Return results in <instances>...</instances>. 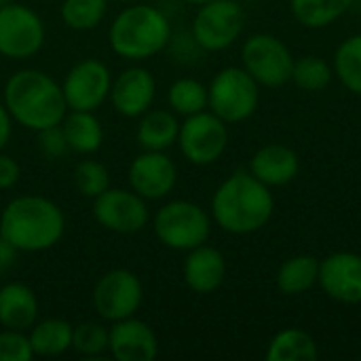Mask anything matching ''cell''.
I'll use <instances>...</instances> for the list:
<instances>
[{
	"label": "cell",
	"instance_id": "cell-1",
	"mask_svg": "<svg viewBox=\"0 0 361 361\" xmlns=\"http://www.w3.org/2000/svg\"><path fill=\"white\" fill-rule=\"evenodd\" d=\"M275 212V199L267 184L250 171L231 173L212 197V220L231 235L262 231Z\"/></svg>",
	"mask_w": 361,
	"mask_h": 361
},
{
	"label": "cell",
	"instance_id": "cell-2",
	"mask_svg": "<svg viewBox=\"0 0 361 361\" xmlns=\"http://www.w3.org/2000/svg\"><path fill=\"white\" fill-rule=\"evenodd\" d=\"M66 233V216L57 203L38 195L11 199L0 214V235L17 252H44Z\"/></svg>",
	"mask_w": 361,
	"mask_h": 361
},
{
	"label": "cell",
	"instance_id": "cell-3",
	"mask_svg": "<svg viewBox=\"0 0 361 361\" xmlns=\"http://www.w3.org/2000/svg\"><path fill=\"white\" fill-rule=\"evenodd\" d=\"M4 106L13 121L30 131L59 125L68 112L61 85L42 70H19L4 85Z\"/></svg>",
	"mask_w": 361,
	"mask_h": 361
},
{
	"label": "cell",
	"instance_id": "cell-4",
	"mask_svg": "<svg viewBox=\"0 0 361 361\" xmlns=\"http://www.w3.org/2000/svg\"><path fill=\"white\" fill-rule=\"evenodd\" d=\"M171 40V23L152 4L123 8L108 30L110 49L129 61H144L161 53Z\"/></svg>",
	"mask_w": 361,
	"mask_h": 361
},
{
	"label": "cell",
	"instance_id": "cell-5",
	"mask_svg": "<svg viewBox=\"0 0 361 361\" xmlns=\"http://www.w3.org/2000/svg\"><path fill=\"white\" fill-rule=\"evenodd\" d=\"M260 104V85L243 66L222 68L207 85V110L226 125H237L254 116Z\"/></svg>",
	"mask_w": 361,
	"mask_h": 361
},
{
	"label": "cell",
	"instance_id": "cell-6",
	"mask_svg": "<svg viewBox=\"0 0 361 361\" xmlns=\"http://www.w3.org/2000/svg\"><path fill=\"white\" fill-rule=\"evenodd\" d=\"M157 239L176 252H190L207 243L212 235V216L197 203L176 199L165 203L152 218Z\"/></svg>",
	"mask_w": 361,
	"mask_h": 361
},
{
	"label": "cell",
	"instance_id": "cell-7",
	"mask_svg": "<svg viewBox=\"0 0 361 361\" xmlns=\"http://www.w3.org/2000/svg\"><path fill=\"white\" fill-rule=\"evenodd\" d=\"M294 55L290 47L275 34H252L241 47V66L260 87H281L292 80Z\"/></svg>",
	"mask_w": 361,
	"mask_h": 361
},
{
	"label": "cell",
	"instance_id": "cell-8",
	"mask_svg": "<svg viewBox=\"0 0 361 361\" xmlns=\"http://www.w3.org/2000/svg\"><path fill=\"white\" fill-rule=\"evenodd\" d=\"M245 27V11L239 0H209L192 19V40L209 53L233 47Z\"/></svg>",
	"mask_w": 361,
	"mask_h": 361
},
{
	"label": "cell",
	"instance_id": "cell-9",
	"mask_svg": "<svg viewBox=\"0 0 361 361\" xmlns=\"http://www.w3.org/2000/svg\"><path fill=\"white\" fill-rule=\"evenodd\" d=\"M178 146L188 163L199 167L214 165L228 148V125L212 110L186 116L180 123Z\"/></svg>",
	"mask_w": 361,
	"mask_h": 361
},
{
	"label": "cell",
	"instance_id": "cell-10",
	"mask_svg": "<svg viewBox=\"0 0 361 361\" xmlns=\"http://www.w3.org/2000/svg\"><path fill=\"white\" fill-rule=\"evenodd\" d=\"M44 23L27 4H0V55L6 59L34 57L44 44Z\"/></svg>",
	"mask_w": 361,
	"mask_h": 361
},
{
	"label": "cell",
	"instance_id": "cell-11",
	"mask_svg": "<svg viewBox=\"0 0 361 361\" xmlns=\"http://www.w3.org/2000/svg\"><path fill=\"white\" fill-rule=\"evenodd\" d=\"M144 300V286L129 269H112L93 288V309L104 322L133 317Z\"/></svg>",
	"mask_w": 361,
	"mask_h": 361
},
{
	"label": "cell",
	"instance_id": "cell-12",
	"mask_svg": "<svg viewBox=\"0 0 361 361\" xmlns=\"http://www.w3.org/2000/svg\"><path fill=\"white\" fill-rule=\"evenodd\" d=\"M93 218L106 231L118 235H133L148 226L150 209L148 201L135 190L106 188L93 199Z\"/></svg>",
	"mask_w": 361,
	"mask_h": 361
},
{
	"label": "cell",
	"instance_id": "cell-13",
	"mask_svg": "<svg viewBox=\"0 0 361 361\" xmlns=\"http://www.w3.org/2000/svg\"><path fill=\"white\" fill-rule=\"evenodd\" d=\"M110 87H112L110 68L93 57L74 63L61 82L68 110H82V112H95L97 108H102V104L110 95Z\"/></svg>",
	"mask_w": 361,
	"mask_h": 361
},
{
	"label": "cell",
	"instance_id": "cell-14",
	"mask_svg": "<svg viewBox=\"0 0 361 361\" xmlns=\"http://www.w3.org/2000/svg\"><path fill=\"white\" fill-rule=\"evenodd\" d=\"M131 190H135L146 201H161L178 184L176 163L161 150H144L137 154L127 171Z\"/></svg>",
	"mask_w": 361,
	"mask_h": 361
},
{
	"label": "cell",
	"instance_id": "cell-15",
	"mask_svg": "<svg viewBox=\"0 0 361 361\" xmlns=\"http://www.w3.org/2000/svg\"><path fill=\"white\" fill-rule=\"evenodd\" d=\"M324 294L343 305L361 302V254L334 252L319 260V281Z\"/></svg>",
	"mask_w": 361,
	"mask_h": 361
},
{
	"label": "cell",
	"instance_id": "cell-16",
	"mask_svg": "<svg viewBox=\"0 0 361 361\" xmlns=\"http://www.w3.org/2000/svg\"><path fill=\"white\" fill-rule=\"evenodd\" d=\"M157 95V80L150 70L133 66L123 70L110 87L108 99L112 108L125 118H140L146 110L152 108Z\"/></svg>",
	"mask_w": 361,
	"mask_h": 361
},
{
	"label": "cell",
	"instance_id": "cell-17",
	"mask_svg": "<svg viewBox=\"0 0 361 361\" xmlns=\"http://www.w3.org/2000/svg\"><path fill=\"white\" fill-rule=\"evenodd\" d=\"M108 353L118 361H152L159 355V338L146 322L133 315L110 326Z\"/></svg>",
	"mask_w": 361,
	"mask_h": 361
},
{
	"label": "cell",
	"instance_id": "cell-18",
	"mask_svg": "<svg viewBox=\"0 0 361 361\" xmlns=\"http://www.w3.org/2000/svg\"><path fill=\"white\" fill-rule=\"evenodd\" d=\"M300 171V159L294 148L286 144H267L250 159V173L269 188L286 186L296 180Z\"/></svg>",
	"mask_w": 361,
	"mask_h": 361
},
{
	"label": "cell",
	"instance_id": "cell-19",
	"mask_svg": "<svg viewBox=\"0 0 361 361\" xmlns=\"http://www.w3.org/2000/svg\"><path fill=\"white\" fill-rule=\"evenodd\" d=\"M226 279V258L207 243L188 252L184 260V281L195 294H212Z\"/></svg>",
	"mask_w": 361,
	"mask_h": 361
},
{
	"label": "cell",
	"instance_id": "cell-20",
	"mask_svg": "<svg viewBox=\"0 0 361 361\" xmlns=\"http://www.w3.org/2000/svg\"><path fill=\"white\" fill-rule=\"evenodd\" d=\"M38 322V298L25 283L11 281L0 288V326L27 332Z\"/></svg>",
	"mask_w": 361,
	"mask_h": 361
},
{
	"label": "cell",
	"instance_id": "cell-21",
	"mask_svg": "<svg viewBox=\"0 0 361 361\" xmlns=\"http://www.w3.org/2000/svg\"><path fill=\"white\" fill-rule=\"evenodd\" d=\"M178 133H180V121L176 118V112L150 108L140 116L135 137L142 150L165 152L167 148L178 144Z\"/></svg>",
	"mask_w": 361,
	"mask_h": 361
},
{
	"label": "cell",
	"instance_id": "cell-22",
	"mask_svg": "<svg viewBox=\"0 0 361 361\" xmlns=\"http://www.w3.org/2000/svg\"><path fill=\"white\" fill-rule=\"evenodd\" d=\"M61 127H63V133L72 152L93 154L104 144V129L93 112L68 110L61 121Z\"/></svg>",
	"mask_w": 361,
	"mask_h": 361
},
{
	"label": "cell",
	"instance_id": "cell-23",
	"mask_svg": "<svg viewBox=\"0 0 361 361\" xmlns=\"http://www.w3.org/2000/svg\"><path fill=\"white\" fill-rule=\"evenodd\" d=\"M72 330L66 319H42L27 330V341L32 353L38 357H59L72 349Z\"/></svg>",
	"mask_w": 361,
	"mask_h": 361
},
{
	"label": "cell",
	"instance_id": "cell-24",
	"mask_svg": "<svg viewBox=\"0 0 361 361\" xmlns=\"http://www.w3.org/2000/svg\"><path fill=\"white\" fill-rule=\"evenodd\" d=\"M319 281V260L309 254L288 258L277 271V288L286 296H302Z\"/></svg>",
	"mask_w": 361,
	"mask_h": 361
},
{
	"label": "cell",
	"instance_id": "cell-25",
	"mask_svg": "<svg viewBox=\"0 0 361 361\" xmlns=\"http://www.w3.org/2000/svg\"><path fill=\"white\" fill-rule=\"evenodd\" d=\"M264 357L267 361H315L319 347L307 330L286 328L271 338Z\"/></svg>",
	"mask_w": 361,
	"mask_h": 361
},
{
	"label": "cell",
	"instance_id": "cell-26",
	"mask_svg": "<svg viewBox=\"0 0 361 361\" xmlns=\"http://www.w3.org/2000/svg\"><path fill=\"white\" fill-rule=\"evenodd\" d=\"M355 0H290L294 19L309 30H324L338 21Z\"/></svg>",
	"mask_w": 361,
	"mask_h": 361
},
{
	"label": "cell",
	"instance_id": "cell-27",
	"mask_svg": "<svg viewBox=\"0 0 361 361\" xmlns=\"http://www.w3.org/2000/svg\"><path fill=\"white\" fill-rule=\"evenodd\" d=\"M332 70L347 91L361 95V34H353L338 44Z\"/></svg>",
	"mask_w": 361,
	"mask_h": 361
},
{
	"label": "cell",
	"instance_id": "cell-28",
	"mask_svg": "<svg viewBox=\"0 0 361 361\" xmlns=\"http://www.w3.org/2000/svg\"><path fill=\"white\" fill-rule=\"evenodd\" d=\"M167 102L171 112L180 116H192L207 110V87L197 78H178L169 91Z\"/></svg>",
	"mask_w": 361,
	"mask_h": 361
},
{
	"label": "cell",
	"instance_id": "cell-29",
	"mask_svg": "<svg viewBox=\"0 0 361 361\" xmlns=\"http://www.w3.org/2000/svg\"><path fill=\"white\" fill-rule=\"evenodd\" d=\"M334 78L332 66L319 57V55H302L294 59V70H292V82L309 93H319L330 87Z\"/></svg>",
	"mask_w": 361,
	"mask_h": 361
},
{
	"label": "cell",
	"instance_id": "cell-30",
	"mask_svg": "<svg viewBox=\"0 0 361 361\" xmlns=\"http://www.w3.org/2000/svg\"><path fill=\"white\" fill-rule=\"evenodd\" d=\"M106 11H108V0H63L59 15L70 30L89 32L102 23Z\"/></svg>",
	"mask_w": 361,
	"mask_h": 361
},
{
	"label": "cell",
	"instance_id": "cell-31",
	"mask_svg": "<svg viewBox=\"0 0 361 361\" xmlns=\"http://www.w3.org/2000/svg\"><path fill=\"white\" fill-rule=\"evenodd\" d=\"M110 347V328L99 322H85L72 330V349L82 357H102Z\"/></svg>",
	"mask_w": 361,
	"mask_h": 361
},
{
	"label": "cell",
	"instance_id": "cell-32",
	"mask_svg": "<svg viewBox=\"0 0 361 361\" xmlns=\"http://www.w3.org/2000/svg\"><path fill=\"white\" fill-rule=\"evenodd\" d=\"M74 184H76V188H78V192L82 197L95 199L106 188H110V171L99 161L82 159L74 167Z\"/></svg>",
	"mask_w": 361,
	"mask_h": 361
},
{
	"label": "cell",
	"instance_id": "cell-33",
	"mask_svg": "<svg viewBox=\"0 0 361 361\" xmlns=\"http://www.w3.org/2000/svg\"><path fill=\"white\" fill-rule=\"evenodd\" d=\"M34 357L27 334L19 330L0 332V361H30Z\"/></svg>",
	"mask_w": 361,
	"mask_h": 361
},
{
	"label": "cell",
	"instance_id": "cell-34",
	"mask_svg": "<svg viewBox=\"0 0 361 361\" xmlns=\"http://www.w3.org/2000/svg\"><path fill=\"white\" fill-rule=\"evenodd\" d=\"M36 133H38V148L47 159L57 161V159H63L70 152V146H68L61 123L53 125V127H47V129H40Z\"/></svg>",
	"mask_w": 361,
	"mask_h": 361
},
{
	"label": "cell",
	"instance_id": "cell-35",
	"mask_svg": "<svg viewBox=\"0 0 361 361\" xmlns=\"http://www.w3.org/2000/svg\"><path fill=\"white\" fill-rule=\"evenodd\" d=\"M19 176H21L19 163L13 157L0 152V190L13 188L19 182Z\"/></svg>",
	"mask_w": 361,
	"mask_h": 361
},
{
	"label": "cell",
	"instance_id": "cell-36",
	"mask_svg": "<svg viewBox=\"0 0 361 361\" xmlns=\"http://www.w3.org/2000/svg\"><path fill=\"white\" fill-rule=\"evenodd\" d=\"M13 116L11 112L6 110L4 104H0V152L6 148L8 140H11V133H13Z\"/></svg>",
	"mask_w": 361,
	"mask_h": 361
},
{
	"label": "cell",
	"instance_id": "cell-37",
	"mask_svg": "<svg viewBox=\"0 0 361 361\" xmlns=\"http://www.w3.org/2000/svg\"><path fill=\"white\" fill-rule=\"evenodd\" d=\"M17 250L0 235V273H4V271H8L13 264H15V260H17Z\"/></svg>",
	"mask_w": 361,
	"mask_h": 361
},
{
	"label": "cell",
	"instance_id": "cell-38",
	"mask_svg": "<svg viewBox=\"0 0 361 361\" xmlns=\"http://www.w3.org/2000/svg\"><path fill=\"white\" fill-rule=\"evenodd\" d=\"M184 2H188V4H197V6H201V4H205V2H209V0H184Z\"/></svg>",
	"mask_w": 361,
	"mask_h": 361
},
{
	"label": "cell",
	"instance_id": "cell-39",
	"mask_svg": "<svg viewBox=\"0 0 361 361\" xmlns=\"http://www.w3.org/2000/svg\"><path fill=\"white\" fill-rule=\"evenodd\" d=\"M118 2H133V0H118Z\"/></svg>",
	"mask_w": 361,
	"mask_h": 361
}]
</instances>
